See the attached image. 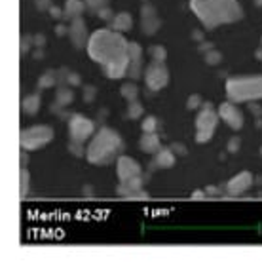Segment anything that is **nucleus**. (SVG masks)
Here are the masks:
<instances>
[{"instance_id":"f257e3e1","label":"nucleus","mask_w":262,"mask_h":266,"mask_svg":"<svg viewBox=\"0 0 262 266\" xmlns=\"http://www.w3.org/2000/svg\"><path fill=\"white\" fill-rule=\"evenodd\" d=\"M89 55L105 65L106 76L120 78L130 71V53L126 40L110 30H97L89 40Z\"/></svg>"},{"instance_id":"f03ea898","label":"nucleus","mask_w":262,"mask_h":266,"mask_svg":"<svg viewBox=\"0 0 262 266\" xmlns=\"http://www.w3.org/2000/svg\"><path fill=\"white\" fill-rule=\"evenodd\" d=\"M122 148H124L122 137L110 128H101L87 145L86 158L93 165H106L120 158Z\"/></svg>"},{"instance_id":"7ed1b4c3","label":"nucleus","mask_w":262,"mask_h":266,"mask_svg":"<svg viewBox=\"0 0 262 266\" xmlns=\"http://www.w3.org/2000/svg\"><path fill=\"white\" fill-rule=\"evenodd\" d=\"M192 8L209 29L237 21L241 17L237 0H192Z\"/></svg>"},{"instance_id":"20e7f679","label":"nucleus","mask_w":262,"mask_h":266,"mask_svg":"<svg viewBox=\"0 0 262 266\" xmlns=\"http://www.w3.org/2000/svg\"><path fill=\"white\" fill-rule=\"evenodd\" d=\"M226 95L232 103H253L262 99V76H237L226 82Z\"/></svg>"},{"instance_id":"39448f33","label":"nucleus","mask_w":262,"mask_h":266,"mask_svg":"<svg viewBox=\"0 0 262 266\" xmlns=\"http://www.w3.org/2000/svg\"><path fill=\"white\" fill-rule=\"evenodd\" d=\"M53 139V130L46 124H40V126H30L21 132V148L23 150H40L44 148L50 141Z\"/></svg>"},{"instance_id":"423d86ee","label":"nucleus","mask_w":262,"mask_h":266,"mask_svg":"<svg viewBox=\"0 0 262 266\" xmlns=\"http://www.w3.org/2000/svg\"><path fill=\"white\" fill-rule=\"evenodd\" d=\"M217 122H218V114L213 110L209 103H205L196 116V143L200 145L209 143L217 128Z\"/></svg>"},{"instance_id":"0eeeda50","label":"nucleus","mask_w":262,"mask_h":266,"mask_svg":"<svg viewBox=\"0 0 262 266\" xmlns=\"http://www.w3.org/2000/svg\"><path fill=\"white\" fill-rule=\"evenodd\" d=\"M95 132V124L89 120V118H86V116H82V114H73L71 116V120H69V133H71V139H74V141H87L91 135Z\"/></svg>"},{"instance_id":"6e6552de","label":"nucleus","mask_w":262,"mask_h":266,"mask_svg":"<svg viewBox=\"0 0 262 266\" xmlns=\"http://www.w3.org/2000/svg\"><path fill=\"white\" fill-rule=\"evenodd\" d=\"M116 173H118V179L122 183V181H128V179H133V177H141L143 167L137 160H133L131 156H120L116 160Z\"/></svg>"},{"instance_id":"1a4fd4ad","label":"nucleus","mask_w":262,"mask_h":266,"mask_svg":"<svg viewBox=\"0 0 262 266\" xmlns=\"http://www.w3.org/2000/svg\"><path fill=\"white\" fill-rule=\"evenodd\" d=\"M218 116H220V118L226 122V126L232 128L234 132L243 128V112H241L232 101L222 103V105L218 106Z\"/></svg>"},{"instance_id":"9d476101","label":"nucleus","mask_w":262,"mask_h":266,"mask_svg":"<svg viewBox=\"0 0 262 266\" xmlns=\"http://www.w3.org/2000/svg\"><path fill=\"white\" fill-rule=\"evenodd\" d=\"M145 80H146V86H148V89L158 91V89L165 88V84H167V80H169L167 69H165L161 63H154L152 67H148V69H146Z\"/></svg>"},{"instance_id":"9b49d317","label":"nucleus","mask_w":262,"mask_h":266,"mask_svg":"<svg viewBox=\"0 0 262 266\" xmlns=\"http://www.w3.org/2000/svg\"><path fill=\"white\" fill-rule=\"evenodd\" d=\"M118 194L120 196H126V198H131V200H145L148 198L146 192L143 190V175L141 177H133V179H128V181H122L118 185Z\"/></svg>"},{"instance_id":"f8f14e48","label":"nucleus","mask_w":262,"mask_h":266,"mask_svg":"<svg viewBox=\"0 0 262 266\" xmlns=\"http://www.w3.org/2000/svg\"><path fill=\"white\" fill-rule=\"evenodd\" d=\"M251 186H253V173L241 171V173H237L234 179L228 181L226 194H228V196H241V194H245Z\"/></svg>"},{"instance_id":"ddd939ff","label":"nucleus","mask_w":262,"mask_h":266,"mask_svg":"<svg viewBox=\"0 0 262 266\" xmlns=\"http://www.w3.org/2000/svg\"><path fill=\"white\" fill-rule=\"evenodd\" d=\"M175 162H177V156H175V152L171 148H161V150H158L154 154L152 165L160 167V169H169V167L175 165Z\"/></svg>"},{"instance_id":"4468645a","label":"nucleus","mask_w":262,"mask_h":266,"mask_svg":"<svg viewBox=\"0 0 262 266\" xmlns=\"http://www.w3.org/2000/svg\"><path fill=\"white\" fill-rule=\"evenodd\" d=\"M139 148L146 154H156L158 150H161V143L158 133H143L141 141H139Z\"/></svg>"},{"instance_id":"2eb2a0df","label":"nucleus","mask_w":262,"mask_h":266,"mask_svg":"<svg viewBox=\"0 0 262 266\" xmlns=\"http://www.w3.org/2000/svg\"><path fill=\"white\" fill-rule=\"evenodd\" d=\"M128 53H130V71L128 73L133 78H137L141 74V50H139V46L130 44L128 46Z\"/></svg>"},{"instance_id":"dca6fc26","label":"nucleus","mask_w":262,"mask_h":266,"mask_svg":"<svg viewBox=\"0 0 262 266\" xmlns=\"http://www.w3.org/2000/svg\"><path fill=\"white\" fill-rule=\"evenodd\" d=\"M23 112L29 114V116H32V114H36L38 112V108H40V95H27L25 99H23Z\"/></svg>"},{"instance_id":"f3484780","label":"nucleus","mask_w":262,"mask_h":266,"mask_svg":"<svg viewBox=\"0 0 262 266\" xmlns=\"http://www.w3.org/2000/svg\"><path fill=\"white\" fill-rule=\"evenodd\" d=\"M158 126H160V122H158L156 116H146L141 124V130H143V133H156Z\"/></svg>"},{"instance_id":"a211bd4d","label":"nucleus","mask_w":262,"mask_h":266,"mask_svg":"<svg viewBox=\"0 0 262 266\" xmlns=\"http://www.w3.org/2000/svg\"><path fill=\"white\" fill-rule=\"evenodd\" d=\"M73 99H74L73 91L63 88V89H59V91H57V99H55V103H57V105H61V106H67V105H71V103H73Z\"/></svg>"},{"instance_id":"6ab92c4d","label":"nucleus","mask_w":262,"mask_h":266,"mask_svg":"<svg viewBox=\"0 0 262 266\" xmlns=\"http://www.w3.org/2000/svg\"><path fill=\"white\" fill-rule=\"evenodd\" d=\"M143 112H145V108L141 103H137V101H131L130 105H128V112H126V118H131V120H135V118H141L143 116Z\"/></svg>"},{"instance_id":"aec40b11","label":"nucleus","mask_w":262,"mask_h":266,"mask_svg":"<svg viewBox=\"0 0 262 266\" xmlns=\"http://www.w3.org/2000/svg\"><path fill=\"white\" fill-rule=\"evenodd\" d=\"M122 95L128 99V101H137V95H139V89H137V86H133V84H124L122 86Z\"/></svg>"},{"instance_id":"412c9836","label":"nucleus","mask_w":262,"mask_h":266,"mask_svg":"<svg viewBox=\"0 0 262 266\" xmlns=\"http://www.w3.org/2000/svg\"><path fill=\"white\" fill-rule=\"evenodd\" d=\"M73 40L76 46H82V42H84V25L80 21H76L73 27Z\"/></svg>"},{"instance_id":"4be33fe9","label":"nucleus","mask_w":262,"mask_h":266,"mask_svg":"<svg viewBox=\"0 0 262 266\" xmlns=\"http://www.w3.org/2000/svg\"><path fill=\"white\" fill-rule=\"evenodd\" d=\"M29 183H30V175H29L27 167H21V188H19L21 198H25L27 192H29Z\"/></svg>"},{"instance_id":"5701e85b","label":"nucleus","mask_w":262,"mask_h":266,"mask_svg":"<svg viewBox=\"0 0 262 266\" xmlns=\"http://www.w3.org/2000/svg\"><path fill=\"white\" fill-rule=\"evenodd\" d=\"M114 27H116V29H130L131 17L128 14H120V15L116 17V21H114Z\"/></svg>"},{"instance_id":"b1692460","label":"nucleus","mask_w":262,"mask_h":266,"mask_svg":"<svg viewBox=\"0 0 262 266\" xmlns=\"http://www.w3.org/2000/svg\"><path fill=\"white\" fill-rule=\"evenodd\" d=\"M69 148H71V152H73L74 156H78V158H82V156L86 154V150H84V147H82V141H74V139H71Z\"/></svg>"},{"instance_id":"393cba45","label":"nucleus","mask_w":262,"mask_h":266,"mask_svg":"<svg viewBox=\"0 0 262 266\" xmlns=\"http://www.w3.org/2000/svg\"><path fill=\"white\" fill-rule=\"evenodd\" d=\"M67 12H69L71 15H76V14L82 12V4L76 2V0H71V2H69V6H67Z\"/></svg>"},{"instance_id":"a878e982","label":"nucleus","mask_w":262,"mask_h":266,"mask_svg":"<svg viewBox=\"0 0 262 266\" xmlns=\"http://www.w3.org/2000/svg\"><path fill=\"white\" fill-rule=\"evenodd\" d=\"M188 108L190 110H194V108H198V106L202 105V99H200V95H192V97H188Z\"/></svg>"},{"instance_id":"bb28decb","label":"nucleus","mask_w":262,"mask_h":266,"mask_svg":"<svg viewBox=\"0 0 262 266\" xmlns=\"http://www.w3.org/2000/svg\"><path fill=\"white\" fill-rule=\"evenodd\" d=\"M239 137H232L230 141H228V152H237L239 150Z\"/></svg>"},{"instance_id":"cd10ccee","label":"nucleus","mask_w":262,"mask_h":266,"mask_svg":"<svg viewBox=\"0 0 262 266\" xmlns=\"http://www.w3.org/2000/svg\"><path fill=\"white\" fill-rule=\"evenodd\" d=\"M55 84V78H53V74H46V76H42L40 78V88H50Z\"/></svg>"},{"instance_id":"c85d7f7f","label":"nucleus","mask_w":262,"mask_h":266,"mask_svg":"<svg viewBox=\"0 0 262 266\" xmlns=\"http://www.w3.org/2000/svg\"><path fill=\"white\" fill-rule=\"evenodd\" d=\"M152 53H154V57H156L158 61H163V59H165V52H163V48H154Z\"/></svg>"},{"instance_id":"c756f323","label":"nucleus","mask_w":262,"mask_h":266,"mask_svg":"<svg viewBox=\"0 0 262 266\" xmlns=\"http://www.w3.org/2000/svg\"><path fill=\"white\" fill-rule=\"evenodd\" d=\"M171 150H173V152H181V154H184V152H186V148H184L181 143H173Z\"/></svg>"},{"instance_id":"7c9ffc66","label":"nucleus","mask_w":262,"mask_h":266,"mask_svg":"<svg viewBox=\"0 0 262 266\" xmlns=\"http://www.w3.org/2000/svg\"><path fill=\"white\" fill-rule=\"evenodd\" d=\"M106 0H87V4L89 6H93V8H99V6H103Z\"/></svg>"},{"instance_id":"2f4dec72","label":"nucleus","mask_w":262,"mask_h":266,"mask_svg":"<svg viewBox=\"0 0 262 266\" xmlns=\"http://www.w3.org/2000/svg\"><path fill=\"white\" fill-rule=\"evenodd\" d=\"M93 93H95V91H93L91 88L86 91V101H87V103H91V101H93Z\"/></svg>"},{"instance_id":"473e14b6","label":"nucleus","mask_w":262,"mask_h":266,"mask_svg":"<svg viewBox=\"0 0 262 266\" xmlns=\"http://www.w3.org/2000/svg\"><path fill=\"white\" fill-rule=\"evenodd\" d=\"M218 59H220V55H218V53H211L209 57H207V61H209V63H217Z\"/></svg>"},{"instance_id":"72a5a7b5","label":"nucleus","mask_w":262,"mask_h":266,"mask_svg":"<svg viewBox=\"0 0 262 266\" xmlns=\"http://www.w3.org/2000/svg\"><path fill=\"white\" fill-rule=\"evenodd\" d=\"M204 196H205V192H204V190H198V192H194V194H192V198H194V200H200V198H204Z\"/></svg>"},{"instance_id":"f704fd0d","label":"nucleus","mask_w":262,"mask_h":266,"mask_svg":"<svg viewBox=\"0 0 262 266\" xmlns=\"http://www.w3.org/2000/svg\"><path fill=\"white\" fill-rule=\"evenodd\" d=\"M207 194H211V196H217L218 194V190H217V186H207V190H205Z\"/></svg>"},{"instance_id":"c9c22d12","label":"nucleus","mask_w":262,"mask_h":266,"mask_svg":"<svg viewBox=\"0 0 262 266\" xmlns=\"http://www.w3.org/2000/svg\"><path fill=\"white\" fill-rule=\"evenodd\" d=\"M251 110H253V114H255V116H259V118H261V116H262V110H261V108H259V106L251 105Z\"/></svg>"},{"instance_id":"e433bc0d","label":"nucleus","mask_w":262,"mask_h":266,"mask_svg":"<svg viewBox=\"0 0 262 266\" xmlns=\"http://www.w3.org/2000/svg\"><path fill=\"white\" fill-rule=\"evenodd\" d=\"M27 163H29V156H27V152H21V165L27 167Z\"/></svg>"},{"instance_id":"4c0bfd02","label":"nucleus","mask_w":262,"mask_h":266,"mask_svg":"<svg viewBox=\"0 0 262 266\" xmlns=\"http://www.w3.org/2000/svg\"><path fill=\"white\" fill-rule=\"evenodd\" d=\"M261 154H262V148H261Z\"/></svg>"}]
</instances>
